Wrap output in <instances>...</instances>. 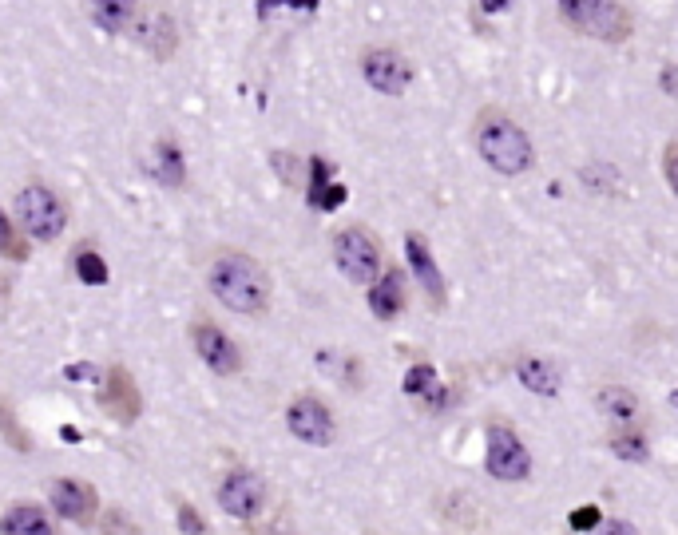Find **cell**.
<instances>
[{"mask_svg":"<svg viewBox=\"0 0 678 535\" xmlns=\"http://www.w3.org/2000/svg\"><path fill=\"white\" fill-rule=\"evenodd\" d=\"M207 286H211V294L223 302L226 310L246 314V318H258V314H266V306H270V278H266V270H262L250 254H242V250H223V254L211 262Z\"/></svg>","mask_w":678,"mask_h":535,"instance_id":"cell-1","label":"cell"},{"mask_svg":"<svg viewBox=\"0 0 678 535\" xmlns=\"http://www.w3.org/2000/svg\"><path fill=\"white\" fill-rule=\"evenodd\" d=\"M476 151L496 175H508V179L528 175L536 163V147L528 131L500 107H484L476 115Z\"/></svg>","mask_w":678,"mask_h":535,"instance_id":"cell-2","label":"cell"},{"mask_svg":"<svg viewBox=\"0 0 678 535\" xmlns=\"http://www.w3.org/2000/svg\"><path fill=\"white\" fill-rule=\"evenodd\" d=\"M556 4L567 24L591 40L623 44L631 36V12L619 0H556Z\"/></svg>","mask_w":678,"mask_h":535,"instance_id":"cell-3","label":"cell"},{"mask_svg":"<svg viewBox=\"0 0 678 535\" xmlns=\"http://www.w3.org/2000/svg\"><path fill=\"white\" fill-rule=\"evenodd\" d=\"M16 226L36 242H56L68 226V207L48 183H28L16 195Z\"/></svg>","mask_w":678,"mask_h":535,"instance_id":"cell-4","label":"cell"},{"mask_svg":"<svg viewBox=\"0 0 678 535\" xmlns=\"http://www.w3.org/2000/svg\"><path fill=\"white\" fill-rule=\"evenodd\" d=\"M334 258H338L341 274L357 286H369L381 278V242L365 226H345L334 234Z\"/></svg>","mask_w":678,"mask_h":535,"instance_id":"cell-5","label":"cell"},{"mask_svg":"<svg viewBox=\"0 0 678 535\" xmlns=\"http://www.w3.org/2000/svg\"><path fill=\"white\" fill-rule=\"evenodd\" d=\"M484 464L496 480H528L532 472V456L524 448V440L508 425H488L484 432Z\"/></svg>","mask_w":678,"mask_h":535,"instance_id":"cell-6","label":"cell"},{"mask_svg":"<svg viewBox=\"0 0 678 535\" xmlns=\"http://www.w3.org/2000/svg\"><path fill=\"white\" fill-rule=\"evenodd\" d=\"M361 76L373 92L381 96H405L409 84H413V64L389 48V44H377V48H365L361 52Z\"/></svg>","mask_w":678,"mask_h":535,"instance_id":"cell-7","label":"cell"},{"mask_svg":"<svg viewBox=\"0 0 678 535\" xmlns=\"http://www.w3.org/2000/svg\"><path fill=\"white\" fill-rule=\"evenodd\" d=\"M219 508L234 520H254L266 508V484L246 468L226 472L219 484Z\"/></svg>","mask_w":678,"mask_h":535,"instance_id":"cell-8","label":"cell"},{"mask_svg":"<svg viewBox=\"0 0 678 535\" xmlns=\"http://www.w3.org/2000/svg\"><path fill=\"white\" fill-rule=\"evenodd\" d=\"M286 428H290L302 444H314V448H326V444H334V436H338L334 413H330L318 397H298V401H290Z\"/></svg>","mask_w":678,"mask_h":535,"instance_id":"cell-9","label":"cell"},{"mask_svg":"<svg viewBox=\"0 0 678 535\" xmlns=\"http://www.w3.org/2000/svg\"><path fill=\"white\" fill-rule=\"evenodd\" d=\"M191 341H195V353L203 357V365H207V369H215L219 377H234V373L242 369V353H238V345L226 337L219 325H211V321H195V325H191Z\"/></svg>","mask_w":678,"mask_h":535,"instance_id":"cell-10","label":"cell"},{"mask_svg":"<svg viewBox=\"0 0 678 535\" xmlns=\"http://www.w3.org/2000/svg\"><path fill=\"white\" fill-rule=\"evenodd\" d=\"M405 254H409V266H413L417 286L433 298V306H445V274H441V266H437V258H433V250H429V242H425L417 230L405 234Z\"/></svg>","mask_w":678,"mask_h":535,"instance_id":"cell-11","label":"cell"},{"mask_svg":"<svg viewBox=\"0 0 678 535\" xmlns=\"http://www.w3.org/2000/svg\"><path fill=\"white\" fill-rule=\"evenodd\" d=\"M48 500H52V508L64 516V520H72V524H92V516H96V488H88L84 480H56L52 488H48Z\"/></svg>","mask_w":678,"mask_h":535,"instance_id":"cell-12","label":"cell"},{"mask_svg":"<svg viewBox=\"0 0 678 535\" xmlns=\"http://www.w3.org/2000/svg\"><path fill=\"white\" fill-rule=\"evenodd\" d=\"M369 310L377 321H393L405 310V274L401 270H381V278L369 286Z\"/></svg>","mask_w":678,"mask_h":535,"instance_id":"cell-13","label":"cell"},{"mask_svg":"<svg viewBox=\"0 0 678 535\" xmlns=\"http://www.w3.org/2000/svg\"><path fill=\"white\" fill-rule=\"evenodd\" d=\"M104 409L112 413L115 421H123V425H131V421L139 417V393H135V381H131V373H127V369H119V365L108 373Z\"/></svg>","mask_w":678,"mask_h":535,"instance_id":"cell-14","label":"cell"},{"mask_svg":"<svg viewBox=\"0 0 678 535\" xmlns=\"http://www.w3.org/2000/svg\"><path fill=\"white\" fill-rule=\"evenodd\" d=\"M88 16L96 28H104L108 36H123L135 28L139 20V0H92L88 4Z\"/></svg>","mask_w":678,"mask_h":535,"instance_id":"cell-15","label":"cell"},{"mask_svg":"<svg viewBox=\"0 0 678 535\" xmlns=\"http://www.w3.org/2000/svg\"><path fill=\"white\" fill-rule=\"evenodd\" d=\"M516 377L524 389H532L536 397H556L560 393V373L552 369V361L544 357H520L516 361Z\"/></svg>","mask_w":678,"mask_h":535,"instance_id":"cell-16","label":"cell"},{"mask_svg":"<svg viewBox=\"0 0 678 535\" xmlns=\"http://www.w3.org/2000/svg\"><path fill=\"white\" fill-rule=\"evenodd\" d=\"M143 44L155 60H171L175 48H179V28L171 20V12H155L147 24H143Z\"/></svg>","mask_w":678,"mask_h":535,"instance_id":"cell-17","label":"cell"},{"mask_svg":"<svg viewBox=\"0 0 678 535\" xmlns=\"http://www.w3.org/2000/svg\"><path fill=\"white\" fill-rule=\"evenodd\" d=\"M0 532L4 535H56L48 516L36 508V504H12V512L0 520Z\"/></svg>","mask_w":678,"mask_h":535,"instance_id":"cell-18","label":"cell"},{"mask_svg":"<svg viewBox=\"0 0 678 535\" xmlns=\"http://www.w3.org/2000/svg\"><path fill=\"white\" fill-rule=\"evenodd\" d=\"M155 175L167 187H183L187 183V163H183V151H179L175 139H159V147H155Z\"/></svg>","mask_w":678,"mask_h":535,"instance_id":"cell-19","label":"cell"},{"mask_svg":"<svg viewBox=\"0 0 678 535\" xmlns=\"http://www.w3.org/2000/svg\"><path fill=\"white\" fill-rule=\"evenodd\" d=\"M595 405H599V413H607V417H615V421H631V417L639 413L635 393L623 389V385H603V389L595 393Z\"/></svg>","mask_w":678,"mask_h":535,"instance_id":"cell-20","label":"cell"},{"mask_svg":"<svg viewBox=\"0 0 678 535\" xmlns=\"http://www.w3.org/2000/svg\"><path fill=\"white\" fill-rule=\"evenodd\" d=\"M76 274H80L84 286H104V282H108V266H104V258H100L92 246H80V250H76Z\"/></svg>","mask_w":678,"mask_h":535,"instance_id":"cell-21","label":"cell"},{"mask_svg":"<svg viewBox=\"0 0 678 535\" xmlns=\"http://www.w3.org/2000/svg\"><path fill=\"white\" fill-rule=\"evenodd\" d=\"M611 452L623 456V460H635V464H643V460L651 456L643 432H615V436H611Z\"/></svg>","mask_w":678,"mask_h":535,"instance_id":"cell-22","label":"cell"},{"mask_svg":"<svg viewBox=\"0 0 678 535\" xmlns=\"http://www.w3.org/2000/svg\"><path fill=\"white\" fill-rule=\"evenodd\" d=\"M0 254H8V258H28V250H24V238L16 234V222H8V214L0 211Z\"/></svg>","mask_w":678,"mask_h":535,"instance_id":"cell-23","label":"cell"},{"mask_svg":"<svg viewBox=\"0 0 678 535\" xmlns=\"http://www.w3.org/2000/svg\"><path fill=\"white\" fill-rule=\"evenodd\" d=\"M437 385V369L433 365H413L409 373H405V393L409 397H421V393H429Z\"/></svg>","mask_w":678,"mask_h":535,"instance_id":"cell-24","label":"cell"},{"mask_svg":"<svg viewBox=\"0 0 678 535\" xmlns=\"http://www.w3.org/2000/svg\"><path fill=\"white\" fill-rule=\"evenodd\" d=\"M345 199H349V191H345L341 183H330L322 195H314V199H310V207H314V211H338Z\"/></svg>","mask_w":678,"mask_h":535,"instance_id":"cell-25","label":"cell"},{"mask_svg":"<svg viewBox=\"0 0 678 535\" xmlns=\"http://www.w3.org/2000/svg\"><path fill=\"white\" fill-rule=\"evenodd\" d=\"M179 532L187 535H207V524H203V516L191 508V504H179Z\"/></svg>","mask_w":678,"mask_h":535,"instance_id":"cell-26","label":"cell"},{"mask_svg":"<svg viewBox=\"0 0 678 535\" xmlns=\"http://www.w3.org/2000/svg\"><path fill=\"white\" fill-rule=\"evenodd\" d=\"M274 167H278V175H282L290 187H298V179H302V163H298L294 155H282V151H278V155H274Z\"/></svg>","mask_w":678,"mask_h":535,"instance_id":"cell-27","label":"cell"},{"mask_svg":"<svg viewBox=\"0 0 678 535\" xmlns=\"http://www.w3.org/2000/svg\"><path fill=\"white\" fill-rule=\"evenodd\" d=\"M607 179H619L611 167H603V163H595V167H587L583 171V183H595V191H603V195H611V183Z\"/></svg>","mask_w":678,"mask_h":535,"instance_id":"cell-28","label":"cell"},{"mask_svg":"<svg viewBox=\"0 0 678 535\" xmlns=\"http://www.w3.org/2000/svg\"><path fill=\"white\" fill-rule=\"evenodd\" d=\"M663 179L678 195V143H667V151H663Z\"/></svg>","mask_w":678,"mask_h":535,"instance_id":"cell-29","label":"cell"},{"mask_svg":"<svg viewBox=\"0 0 678 535\" xmlns=\"http://www.w3.org/2000/svg\"><path fill=\"white\" fill-rule=\"evenodd\" d=\"M599 524V508H583V512H571V528L575 532H587Z\"/></svg>","mask_w":678,"mask_h":535,"instance_id":"cell-30","label":"cell"},{"mask_svg":"<svg viewBox=\"0 0 678 535\" xmlns=\"http://www.w3.org/2000/svg\"><path fill=\"white\" fill-rule=\"evenodd\" d=\"M68 377H72V381H84V377L96 381V369H92V365H68Z\"/></svg>","mask_w":678,"mask_h":535,"instance_id":"cell-31","label":"cell"},{"mask_svg":"<svg viewBox=\"0 0 678 535\" xmlns=\"http://www.w3.org/2000/svg\"><path fill=\"white\" fill-rule=\"evenodd\" d=\"M663 88H667L671 96L678 92V68H675V64H667V72H663Z\"/></svg>","mask_w":678,"mask_h":535,"instance_id":"cell-32","label":"cell"},{"mask_svg":"<svg viewBox=\"0 0 678 535\" xmlns=\"http://www.w3.org/2000/svg\"><path fill=\"white\" fill-rule=\"evenodd\" d=\"M508 4H512V0H480V8H484V12H504Z\"/></svg>","mask_w":678,"mask_h":535,"instance_id":"cell-33","label":"cell"},{"mask_svg":"<svg viewBox=\"0 0 678 535\" xmlns=\"http://www.w3.org/2000/svg\"><path fill=\"white\" fill-rule=\"evenodd\" d=\"M603 535H639V532H635L631 524H623V520H619V524H611V528H607Z\"/></svg>","mask_w":678,"mask_h":535,"instance_id":"cell-34","label":"cell"},{"mask_svg":"<svg viewBox=\"0 0 678 535\" xmlns=\"http://www.w3.org/2000/svg\"><path fill=\"white\" fill-rule=\"evenodd\" d=\"M282 4H290V8H302V12H314V8H318V0H282Z\"/></svg>","mask_w":678,"mask_h":535,"instance_id":"cell-35","label":"cell"},{"mask_svg":"<svg viewBox=\"0 0 678 535\" xmlns=\"http://www.w3.org/2000/svg\"><path fill=\"white\" fill-rule=\"evenodd\" d=\"M671 405H675V409H678V389H675V393H671Z\"/></svg>","mask_w":678,"mask_h":535,"instance_id":"cell-36","label":"cell"}]
</instances>
